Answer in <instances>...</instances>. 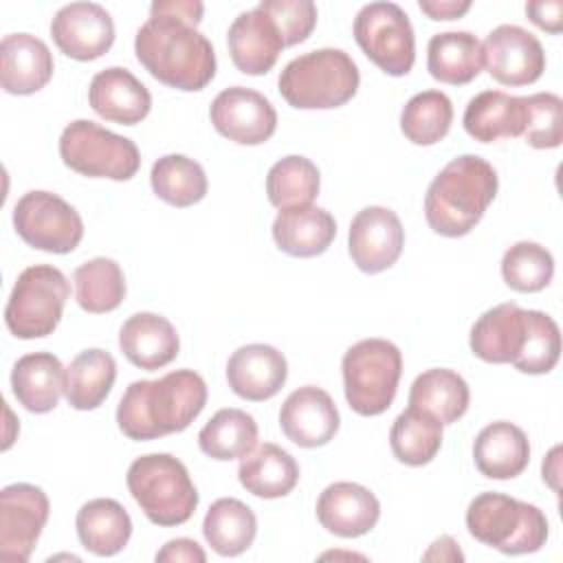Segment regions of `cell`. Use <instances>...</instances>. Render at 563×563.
<instances>
[{
	"instance_id": "36",
	"label": "cell",
	"mask_w": 563,
	"mask_h": 563,
	"mask_svg": "<svg viewBox=\"0 0 563 563\" xmlns=\"http://www.w3.org/2000/svg\"><path fill=\"white\" fill-rule=\"evenodd\" d=\"M198 446L205 455L220 462L246 457L257 446V422L242 409H220L200 429Z\"/></svg>"
},
{
	"instance_id": "45",
	"label": "cell",
	"mask_w": 563,
	"mask_h": 563,
	"mask_svg": "<svg viewBox=\"0 0 563 563\" xmlns=\"http://www.w3.org/2000/svg\"><path fill=\"white\" fill-rule=\"evenodd\" d=\"M156 561H161V563H180V561L183 563H205L207 554L194 539L180 537V539L167 541L156 552Z\"/></svg>"
},
{
	"instance_id": "11",
	"label": "cell",
	"mask_w": 563,
	"mask_h": 563,
	"mask_svg": "<svg viewBox=\"0 0 563 563\" xmlns=\"http://www.w3.org/2000/svg\"><path fill=\"white\" fill-rule=\"evenodd\" d=\"M13 227L29 246L55 255L75 251L84 238L77 209L51 191H26L13 207Z\"/></svg>"
},
{
	"instance_id": "7",
	"label": "cell",
	"mask_w": 563,
	"mask_h": 563,
	"mask_svg": "<svg viewBox=\"0 0 563 563\" xmlns=\"http://www.w3.org/2000/svg\"><path fill=\"white\" fill-rule=\"evenodd\" d=\"M343 389L358 416H380L396 398L402 354L387 339H363L343 354Z\"/></svg>"
},
{
	"instance_id": "17",
	"label": "cell",
	"mask_w": 563,
	"mask_h": 563,
	"mask_svg": "<svg viewBox=\"0 0 563 563\" xmlns=\"http://www.w3.org/2000/svg\"><path fill=\"white\" fill-rule=\"evenodd\" d=\"M341 424L339 409L328 391L314 385L295 389L279 409V427L284 435L303 449L328 444Z\"/></svg>"
},
{
	"instance_id": "23",
	"label": "cell",
	"mask_w": 563,
	"mask_h": 563,
	"mask_svg": "<svg viewBox=\"0 0 563 563\" xmlns=\"http://www.w3.org/2000/svg\"><path fill=\"white\" fill-rule=\"evenodd\" d=\"M123 356L147 372L169 365L180 350V339L169 319L154 312L132 314L119 330Z\"/></svg>"
},
{
	"instance_id": "8",
	"label": "cell",
	"mask_w": 563,
	"mask_h": 563,
	"mask_svg": "<svg viewBox=\"0 0 563 563\" xmlns=\"http://www.w3.org/2000/svg\"><path fill=\"white\" fill-rule=\"evenodd\" d=\"M70 295L66 275L51 264H35L18 275L4 308V323L18 339L53 334Z\"/></svg>"
},
{
	"instance_id": "10",
	"label": "cell",
	"mask_w": 563,
	"mask_h": 563,
	"mask_svg": "<svg viewBox=\"0 0 563 563\" xmlns=\"http://www.w3.org/2000/svg\"><path fill=\"white\" fill-rule=\"evenodd\" d=\"M354 40L383 73L402 77L416 62L409 15L396 2H369L354 18Z\"/></svg>"
},
{
	"instance_id": "41",
	"label": "cell",
	"mask_w": 563,
	"mask_h": 563,
	"mask_svg": "<svg viewBox=\"0 0 563 563\" xmlns=\"http://www.w3.org/2000/svg\"><path fill=\"white\" fill-rule=\"evenodd\" d=\"M554 275L552 253L537 242H517L501 257V277L517 292H539Z\"/></svg>"
},
{
	"instance_id": "50",
	"label": "cell",
	"mask_w": 563,
	"mask_h": 563,
	"mask_svg": "<svg viewBox=\"0 0 563 563\" xmlns=\"http://www.w3.org/2000/svg\"><path fill=\"white\" fill-rule=\"evenodd\" d=\"M559 455H561V446H554L548 457L543 460V482H548L554 490H559Z\"/></svg>"
},
{
	"instance_id": "40",
	"label": "cell",
	"mask_w": 563,
	"mask_h": 563,
	"mask_svg": "<svg viewBox=\"0 0 563 563\" xmlns=\"http://www.w3.org/2000/svg\"><path fill=\"white\" fill-rule=\"evenodd\" d=\"M453 123V103L440 90L413 95L400 112V130L413 145H435Z\"/></svg>"
},
{
	"instance_id": "28",
	"label": "cell",
	"mask_w": 563,
	"mask_h": 563,
	"mask_svg": "<svg viewBox=\"0 0 563 563\" xmlns=\"http://www.w3.org/2000/svg\"><path fill=\"white\" fill-rule=\"evenodd\" d=\"M336 235V222L330 211L308 205L284 209L273 222V240L286 255L317 257Z\"/></svg>"
},
{
	"instance_id": "4",
	"label": "cell",
	"mask_w": 563,
	"mask_h": 563,
	"mask_svg": "<svg viewBox=\"0 0 563 563\" xmlns=\"http://www.w3.org/2000/svg\"><path fill=\"white\" fill-rule=\"evenodd\" d=\"M358 66L341 48H319L290 59L279 73V95L299 110L345 106L358 90Z\"/></svg>"
},
{
	"instance_id": "14",
	"label": "cell",
	"mask_w": 563,
	"mask_h": 563,
	"mask_svg": "<svg viewBox=\"0 0 563 563\" xmlns=\"http://www.w3.org/2000/svg\"><path fill=\"white\" fill-rule=\"evenodd\" d=\"M405 246V229L396 211L387 207H365L352 222L347 233V251L358 271L376 275L396 264Z\"/></svg>"
},
{
	"instance_id": "16",
	"label": "cell",
	"mask_w": 563,
	"mask_h": 563,
	"mask_svg": "<svg viewBox=\"0 0 563 563\" xmlns=\"http://www.w3.org/2000/svg\"><path fill=\"white\" fill-rule=\"evenodd\" d=\"M51 35L66 57L90 62L114 44V22L97 2H70L55 13Z\"/></svg>"
},
{
	"instance_id": "15",
	"label": "cell",
	"mask_w": 563,
	"mask_h": 563,
	"mask_svg": "<svg viewBox=\"0 0 563 563\" xmlns=\"http://www.w3.org/2000/svg\"><path fill=\"white\" fill-rule=\"evenodd\" d=\"M482 48L488 75L501 86L534 84L545 70L541 42L517 24H499L493 29Z\"/></svg>"
},
{
	"instance_id": "5",
	"label": "cell",
	"mask_w": 563,
	"mask_h": 563,
	"mask_svg": "<svg viewBox=\"0 0 563 563\" xmlns=\"http://www.w3.org/2000/svg\"><path fill=\"white\" fill-rule=\"evenodd\" d=\"M125 482L143 515L156 526H180L196 512L198 490L187 466L169 453L136 457L128 468Z\"/></svg>"
},
{
	"instance_id": "39",
	"label": "cell",
	"mask_w": 563,
	"mask_h": 563,
	"mask_svg": "<svg viewBox=\"0 0 563 563\" xmlns=\"http://www.w3.org/2000/svg\"><path fill=\"white\" fill-rule=\"evenodd\" d=\"M319 187V167L306 156H284L266 174V196L279 211L312 205Z\"/></svg>"
},
{
	"instance_id": "30",
	"label": "cell",
	"mask_w": 563,
	"mask_h": 563,
	"mask_svg": "<svg viewBox=\"0 0 563 563\" xmlns=\"http://www.w3.org/2000/svg\"><path fill=\"white\" fill-rule=\"evenodd\" d=\"M238 479L251 495L260 499H279L297 486L299 464L282 446L264 442L242 457Z\"/></svg>"
},
{
	"instance_id": "25",
	"label": "cell",
	"mask_w": 563,
	"mask_h": 563,
	"mask_svg": "<svg viewBox=\"0 0 563 563\" xmlns=\"http://www.w3.org/2000/svg\"><path fill=\"white\" fill-rule=\"evenodd\" d=\"M477 471L488 479H512L530 462V442L523 429L508 420L486 424L473 442Z\"/></svg>"
},
{
	"instance_id": "32",
	"label": "cell",
	"mask_w": 563,
	"mask_h": 563,
	"mask_svg": "<svg viewBox=\"0 0 563 563\" xmlns=\"http://www.w3.org/2000/svg\"><path fill=\"white\" fill-rule=\"evenodd\" d=\"M117 378L114 356L101 347L79 352L66 367V400L77 411L97 409Z\"/></svg>"
},
{
	"instance_id": "3",
	"label": "cell",
	"mask_w": 563,
	"mask_h": 563,
	"mask_svg": "<svg viewBox=\"0 0 563 563\" xmlns=\"http://www.w3.org/2000/svg\"><path fill=\"white\" fill-rule=\"evenodd\" d=\"M499 178L495 167L475 154L446 163L424 196V218L444 238L466 235L495 200Z\"/></svg>"
},
{
	"instance_id": "24",
	"label": "cell",
	"mask_w": 563,
	"mask_h": 563,
	"mask_svg": "<svg viewBox=\"0 0 563 563\" xmlns=\"http://www.w3.org/2000/svg\"><path fill=\"white\" fill-rule=\"evenodd\" d=\"M528 310L517 303H499L486 310L471 328V352L486 363H512L526 341Z\"/></svg>"
},
{
	"instance_id": "18",
	"label": "cell",
	"mask_w": 563,
	"mask_h": 563,
	"mask_svg": "<svg viewBox=\"0 0 563 563\" xmlns=\"http://www.w3.org/2000/svg\"><path fill=\"white\" fill-rule=\"evenodd\" d=\"M288 378L286 356L266 343L238 347L227 363V380L233 394L244 400L262 402L273 398Z\"/></svg>"
},
{
	"instance_id": "27",
	"label": "cell",
	"mask_w": 563,
	"mask_h": 563,
	"mask_svg": "<svg viewBox=\"0 0 563 563\" xmlns=\"http://www.w3.org/2000/svg\"><path fill=\"white\" fill-rule=\"evenodd\" d=\"M11 389L26 411L48 413L66 391V369L51 352L24 354L13 365Z\"/></svg>"
},
{
	"instance_id": "48",
	"label": "cell",
	"mask_w": 563,
	"mask_h": 563,
	"mask_svg": "<svg viewBox=\"0 0 563 563\" xmlns=\"http://www.w3.org/2000/svg\"><path fill=\"white\" fill-rule=\"evenodd\" d=\"M152 9H158L163 13H169V15L183 18V20H189L191 24L198 26V22L202 20L205 4L198 2V0H156V2H152Z\"/></svg>"
},
{
	"instance_id": "21",
	"label": "cell",
	"mask_w": 563,
	"mask_h": 563,
	"mask_svg": "<svg viewBox=\"0 0 563 563\" xmlns=\"http://www.w3.org/2000/svg\"><path fill=\"white\" fill-rule=\"evenodd\" d=\"M227 44L231 62L244 75H266L284 48L275 22L260 7L240 13L231 22Z\"/></svg>"
},
{
	"instance_id": "6",
	"label": "cell",
	"mask_w": 563,
	"mask_h": 563,
	"mask_svg": "<svg viewBox=\"0 0 563 563\" xmlns=\"http://www.w3.org/2000/svg\"><path fill=\"white\" fill-rule=\"evenodd\" d=\"M473 539L504 554H530L545 545L548 519L534 504L504 493H482L466 508Z\"/></svg>"
},
{
	"instance_id": "26",
	"label": "cell",
	"mask_w": 563,
	"mask_h": 563,
	"mask_svg": "<svg viewBox=\"0 0 563 563\" xmlns=\"http://www.w3.org/2000/svg\"><path fill=\"white\" fill-rule=\"evenodd\" d=\"M526 97H515L501 90H484L475 95L464 110L462 123L468 136L479 143L521 136L526 128Z\"/></svg>"
},
{
	"instance_id": "47",
	"label": "cell",
	"mask_w": 563,
	"mask_h": 563,
	"mask_svg": "<svg viewBox=\"0 0 563 563\" xmlns=\"http://www.w3.org/2000/svg\"><path fill=\"white\" fill-rule=\"evenodd\" d=\"M418 7L431 20H455L471 9V0H420Z\"/></svg>"
},
{
	"instance_id": "22",
	"label": "cell",
	"mask_w": 563,
	"mask_h": 563,
	"mask_svg": "<svg viewBox=\"0 0 563 563\" xmlns=\"http://www.w3.org/2000/svg\"><path fill=\"white\" fill-rule=\"evenodd\" d=\"M48 46L31 33H11L0 42V84L9 95H33L53 77Z\"/></svg>"
},
{
	"instance_id": "35",
	"label": "cell",
	"mask_w": 563,
	"mask_h": 563,
	"mask_svg": "<svg viewBox=\"0 0 563 563\" xmlns=\"http://www.w3.org/2000/svg\"><path fill=\"white\" fill-rule=\"evenodd\" d=\"M389 446L398 462L424 466L442 446V422L424 409L407 407L389 429Z\"/></svg>"
},
{
	"instance_id": "33",
	"label": "cell",
	"mask_w": 563,
	"mask_h": 563,
	"mask_svg": "<svg viewBox=\"0 0 563 563\" xmlns=\"http://www.w3.org/2000/svg\"><path fill=\"white\" fill-rule=\"evenodd\" d=\"M202 534L220 556H238L246 552L257 534L255 512L235 497L216 499L202 521Z\"/></svg>"
},
{
	"instance_id": "42",
	"label": "cell",
	"mask_w": 563,
	"mask_h": 563,
	"mask_svg": "<svg viewBox=\"0 0 563 563\" xmlns=\"http://www.w3.org/2000/svg\"><path fill=\"white\" fill-rule=\"evenodd\" d=\"M561 356V332L556 321L541 312L528 310V330L519 356L512 365L523 374H548Z\"/></svg>"
},
{
	"instance_id": "2",
	"label": "cell",
	"mask_w": 563,
	"mask_h": 563,
	"mask_svg": "<svg viewBox=\"0 0 563 563\" xmlns=\"http://www.w3.org/2000/svg\"><path fill=\"white\" fill-rule=\"evenodd\" d=\"M136 59L161 84L202 90L216 75V51L189 20L150 7L147 22L134 37Z\"/></svg>"
},
{
	"instance_id": "44",
	"label": "cell",
	"mask_w": 563,
	"mask_h": 563,
	"mask_svg": "<svg viewBox=\"0 0 563 563\" xmlns=\"http://www.w3.org/2000/svg\"><path fill=\"white\" fill-rule=\"evenodd\" d=\"M257 7L271 15L284 46L306 42L317 24V4L312 0H262Z\"/></svg>"
},
{
	"instance_id": "1",
	"label": "cell",
	"mask_w": 563,
	"mask_h": 563,
	"mask_svg": "<svg viewBox=\"0 0 563 563\" xmlns=\"http://www.w3.org/2000/svg\"><path fill=\"white\" fill-rule=\"evenodd\" d=\"M207 385L194 369H174L156 380H134L117 407L119 429L136 442L185 431L205 409Z\"/></svg>"
},
{
	"instance_id": "43",
	"label": "cell",
	"mask_w": 563,
	"mask_h": 563,
	"mask_svg": "<svg viewBox=\"0 0 563 563\" xmlns=\"http://www.w3.org/2000/svg\"><path fill=\"white\" fill-rule=\"evenodd\" d=\"M523 139L534 150H552L563 141V101L554 92H534L526 97Z\"/></svg>"
},
{
	"instance_id": "29",
	"label": "cell",
	"mask_w": 563,
	"mask_h": 563,
	"mask_svg": "<svg viewBox=\"0 0 563 563\" xmlns=\"http://www.w3.org/2000/svg\"><path fill=\"white\" fill-rule=\"evenodd\" d=\"M81 545L97 556L119 554L132 537V519L128 510L108 497L86 501L75 517Z\"/></svg>"
},
{
	"instance_id": "20",
	"label": "cell",
	"mask_w": 563,
	"mask_h": 563,
	"mask_svg": "<svg viewBox=\"0 0 563 563\" xmlns=\"http://www.w3.org/2000/svg\"><path fill=\"white\" fill-rule=\"evenodd\" d=\"M88 103L106 121L136 125L150 114L152 95L128 68L110 66L92 77Z\"/></svg>"
},
{
	"instance_id": "34",
	"label": "cell",
	"mask_w": 563,
	"mask_h": 563,
	"mask_svg": "<svg viewBox=\"0 0 563 563\" xmlns=\"http://www.w3.org/2000/svg\"><path fill=\"white\" fill-rule=\"evenodd\" d=\"M468 383L453 369L433 367L416 376L409 389V407H418L435 416L442 424L460 420L468 409Z\"/></svg>"
},
{
	"instance_id": "13",
	"label": "cell",
	"mask_w": 563,
	"mask_h": 563,
	"mask_svg": "<svg viewBox=\"0 0 563 563\" xmlns=\"http://www.w3.org/2000/svg\"><path fill=\"white\" fill-rule=\"evenodd\" d=\"M213 128L238 145L266 143L277 128L273 103L257 90L231 86L216 95L209 108Z\"/></svg>"
},
{
	"instance_id": "37",
	"label": "cell",
	"mask_w": 563,
	"mask_h": 563,
	"mask_svg": "<svg viewBox=\"0 0 563 563\" xmlns=\"http://www.w3.org/2000/svg\"><path fill=\"white\" fill-rule=\"evenodd\" d=\"M75 299L90 314L112 312L125 299V277L110 257H92L75 268Z\"/></svg>"
},
{
	"instance_id": "49",
	"label": "cell",
	"mask_w": 563,
	"mask_h": 563,
	"mask_svg": "<svg viewBox=\"0 0 563 563\" xmlns=\"http://www.w3.org/2000/svg\"><path fill=\"white\" fill-rule=\"evenodd\" d=\"M424 561H464V554L460 552L457 543L451 537H440L431 543V548L422 554Z\"/></svg>"
},
{
	"instance_id": "31",
	"label": "cell",
	"mask_w": 563,
	"mask_h": 563,
	"mask_svg": "<svg viewBox=\"0 0 563 563\" xmlns=\"http://www.w3.org/2000/svg\"><path fill=\"white\" fill-rule=\"evenodd\" d=\"M484 66L482 42L471 31L438 33L427 44L429 75L442 84H471Z\"/></svg>"
},
{
	"instance_id": "9",
	"label": "cell",
	"mask_w": 563,
	"mask_h": 563,
	"mask_svg": "<svg viewBox=\"0 0 563 563\" xmlns=\"http://www.w3.org/2000/svg\"><path fill=\"white\" fill-rule=\"evenodd\" d=\"M59 156L66 167L90 178L130 180L141 167V154L134 141L88 119H77L64 128Z\"/></svg>"
},
{
	"instance_id": "38",
	"label": "cell",
	"mask_w": 563,
	"mask_h": 563,
	"mask_svg": "<svg viewBox=\"0 0 563 563\" xmlns=\"http://www.w3.org/2000/svg\"><path fill=\"white\" fill-rule=\"evenodd\" d=\"M154 194L172 207H191L207 196V174L200 163L183 154L161 156L150 172Z\"/></svg>"
},
{
	"instance_id": "12",
	"label": "cell",
	"mask_w": 563,
	"mask_h": 563,
	"mask_svg": "<svg viewBox=\"0 0 563 563\" xmlns=\"http://www.w3.org/2000/svg\"><path fill=\"white\" fill-rule=\"evenodd\" d=\"M48 512L51 504L40 486L24 482L4 486L0 493V556L29 561Z\"/></svg>"
},
{
	"instance_id": "46",
	"label": "cell",
	"mask_w": 563,
	"mask_h": 563,
	"mask_svg": "<svg viewBox=\"0 0 563 563\" xmlns=\"http://www.w3.org/2000/svg\"><path fill=\"white\" fill-rule=\"evenodd\" d=\"M528 18L548 33H561L563 29V2L561 0H534L526 4Z\"/></svg>"
},
{
	"instance_id": "19",
	"label": "cell",
	"mask_w": 563,
	"mask_h": 563,
	"mask_svg": "<svg viewBox=\"0 0 563 563\" xmlns=\"http://www.w3.org/2000/svg\"><path fill=\"white\" fill-rule=\"evenodd\" d=\"M380 517L376 495L354 482H334L317 499L319 523L336 537L354 539L367 534Z\"/></svg>"
}]
</instances>
